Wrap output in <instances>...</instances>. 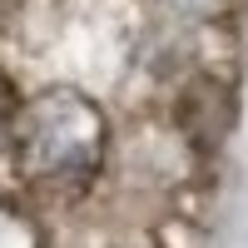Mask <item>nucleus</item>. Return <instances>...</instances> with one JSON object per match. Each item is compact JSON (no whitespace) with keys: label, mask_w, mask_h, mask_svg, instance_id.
<instances>
[{"label":"nucleus","mask_w":248,"mask_h":248,"mask_svg":"<svg viewBox=\"0 0 248 248\" xmlns=\"http://www.w3.org/2000/svg\"><path fill=\"white\" fill-rule=\"evenodd\" d=\"M15 149L30 179H85L99 159V114L75 94L40 99L20 119Z\"/></svg>","instance_id":"obj_1"},{"label":"nucleus","mask_w":248,"mask_h":248,"mask_svg":"<svg viewBox=\"0 0 248 248\" xmlns=\"http://www.w3.org/2000/svg\"><path fill=\"white\" fill-rule=\"evenodd\" d=\"M179 124L189 129L199 144H218L223 129L233 124V99L218 79H194L179 99Z\"/></svg>","instance_id":"obj_2"}]
</instances>
